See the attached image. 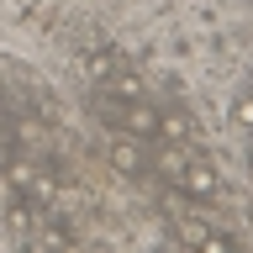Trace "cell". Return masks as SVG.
<instances>
[{
  "label": "cell",
  "instance_id": "1",
  "mask_svg": "<svg viewBox=\"0 0 253 253\" xmlns=\"http://www.w3.org/2000/svg\"><path fill=\"white\" fill-rule=\"evenodd\" d=\"M169 190H179V195H190V201H216L221 195V174H216L211 158L185 153V164L169 174Z\"/></svg>",
  "mask_w": 253,
  "mask_h": 253
},
{
  "label": "cell",
  "instance_id": "2",
  "mask_svg": "<svg viewBox=\"0 0 253 253\" xmlns=\"http://www.w3.org/2000/svg\"><path fill=\"white\" fill-rule=\"evenodd\" d=\"M106 158H111V169L126 174V179H148V174H153V142H148V137H126V132H116L111 148H106Z\"/></svg>",
  "mask_w": 253,
  "mask_h": 253
},
{
  "label": "cell",
  "instance_id": "3",
  "mask_svg": "<svg viewBox=\"0 0 253 253\" xmlns=\"http://www.w3.org/2000/svg\"><path fill=\"white\" fill-rule=\"evenodd\" d=\"M11 185H16V190H27L32 201H47V195H53V185H47V179L32 169V164H11Z\"/></svg>",
  "mask_w": 253,
  "mask_h": 253
},
{
  "label": "cell",
  "instance_id": "4",
  "mask_svg": "<svg viewBox=\"0 0 253 253\" xmlns=\"http://www.w3.org/2000/svg\"><path fill=\"white\" fill-rule=\"evenodd\" d=\"M248 84H253V79H248Z\"/></svg>",
  "mask_w": 253,
  "mask_h": 253
}]
</instances>
